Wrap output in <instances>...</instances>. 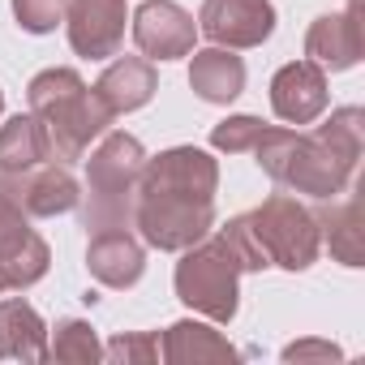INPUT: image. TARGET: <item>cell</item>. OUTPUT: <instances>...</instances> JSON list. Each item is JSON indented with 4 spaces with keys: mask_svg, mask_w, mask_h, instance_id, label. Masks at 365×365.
Listing matches in <instances>:
<instances>
[{
    "mask_svg": "<svg viewBox=\"0 0 365 365\" xmlns=\"http://www.w3.org/2000/svg\"><path fill=\"white\" fill-rule=\"evenodd\" d=\"M48 241L26 224V211L0 194V284L5 288H31L48 275Z\"/></svg>",
    "mask_w": 365,
    "mask_h": 365,
    "instance_id": "7",
    "label": "cell"
},
{
    "mask_svg": "<svg viewBox=\"0 0 365 365\" xmlns=\"http://www.w3.org/2000/svg\"><path fill=\"white\" fill-rule=\"evenodd\" d=\"M224 241L237 250V258H241V267H245V271H262V267H271V262H267V254L258 250V241H254V232H250V220H245V215H237V220L224 228Z\"/></svg>",
    "mask_w": 365,
    "mask_h": 365,
    "instance_id": "26",
    "label": "cell"
},
{
    "mask_svg": "<svg viewBox=\"0 0 365 365\" xmlns=\"http://www.w3.org/2000/svg\"><path fill=\"white\" fill-rule=\"evenodd\" d=\"M262 172L284 190L297 194H314V198H339L352 180L356 155H348L344 146H335L322 129L318 133H292V129H262L258 146H254Z\"/></svg>",
    "mask_w": 365,
    "mask_h": 365,
    "instance_id": "2",
    "label": "cell"
},
{
    "mask_svg": "<svg viewBox=\"0 0 365 365\" xmlns=\"http://www.w3.org/2000/svg\"><path fill=\"white\" fill-rule=\"evenodd\" d=\"M65 5L69 0H14V14L22 22V31L31 35H48L65 22Z\"/></svg>",
    "mask_w": 365,
    "mask_h": 365,
    "instance_id": "24",
    "label": "cell"
},
{
    "mask_svg": "<svg viewBox=\"0 0 365 365\" xmlns=\"http://www.w3.org/2000/svg\"><path fill=\"white\" fill-rule=\"evenodd\" d=\"M0 108H5V95H0Z\"/></svg>",
    "mask_w": 365,
    "mask_h": 365,
    "instance_id": "28",
    "label": "cell"
},
{
    "mask_svg": "<svg viewBox=\"0 0 365 365\" xmlns=\"http://www.w3.org/2000/svg\"><path fill=\"white\" fill-rule=\"evenodd\" d=\"M318 237H327V250L344 262V267H361L365 262V220H361V198L352 194L348 202L322 211L318 220Z\"/></svg>",
    "mask_w": 365,
    "mask_h": 365,
    "instance_id": "21",
    "label": "cell"
},
{
    "mask_svg": "<svg viewBox=\"0 0 365 365\" xmlns=\"http://www.w3.org/2000/svg\"><path fill=\"white\" fill-rule=\"evenodd\" d=\"M271 108L288 125H309L327 112V73L314 61H292L271 78Z\"/></svg>",
    "mask_w": 365,
    "mask_h": 365,
    "instance_id": "13",
    "label": "cell"
},
{
    "mask_svg": "<svg viewBox=\"0 0 365 365\" xmlns=\"http://www.w3.org/2000/svg\"><path fill=\"white\" fill-rule=\"evenodd\" d=\"M86 271L103 288H133L146 271V254H142V245L133 241L129 228H103V232H91Z\"/></svg>",
    "mask_w": 365,
    "mask_h": 365,
    "instance_id": "14",
    "label": "cell"
},
{
    "mask_svg": "<svg viewBox=\"0 0 365 365\" xmlns=\"http://www.w3.org/2000/svg\"><path fill=\"white\" fill-rule=\"evenodd\" d=\"M159 91V78H155V65L146 56H120L108 65V73L95 82V95L103 99V108L112 116H125L142 103H150V95Z\"/></svg>",
    "mask_w": 365,
    "mask_h": 365,
    "instance_id": "16",
    "label": "cell"
},
{
    "mask_svg": "<svg viewBox=\"0 0 365 365\" xmlns=\"http://www.w3.org/2000/svg\"><path fill=\"white\" fill-rule=\"evenodd\" d=\"M112 361H125V365H150L155 356H159V339L155 335H146V331H133V335H116L108 348H103Z\"/></svg>",
    "mask_w": 365,
    "mask_h": 365,
    "instance_id": "25",
    "label": "cell"
},
{
    "mask_svg": "<svg viewBox=\"0 0 365 365\" xmlns=\"http://www.w3.org/2000/svg\"><path fill=\"white\" fill-rule=\"evenodd\" d=\"M198 26L194 18L172 5V0H146L133 14V43L150 56V61H180L194 52Z\"/></svg>",
    "mask_w": 365,
    "mask_h": 365,
    "instance_id": "10",
    "label": "cell"
},
{
    "mask_svg": "<svg viewBox=\"0 0 365 365\" xmlns=\"http://www.w3.org/2000/svg\"><path fill=\"white\" fill-rule=\"evenodd\" d=\"M48 356V327L22 301H0V361H43Z\"/></svg>",
    "mask_w": 365,
    "mask_h": 365,
    "instance_id": "18",
    "label": "cell"
},
{
    "mask_svg": "<svg viewBox=\"0 0 365 365\" xmlns=\"http://www.w3.org/2000/svg\"><path fill=\"white\" fill-rule=\"evenodd\" d=\"M190 86H194L198 99H207V103H232V99L245 91V65H241V56H232V48L194 52Z\"/></svg>",
    "mask_w": 365,
    "mask_h": 365,
    "instance_id": "19",
    "label": "cell"
},
{
    "mask_svg": "<svg viewBox=\"0 0 365 365\" xmlns=\"http://www.w3.org/2000/svg\"><path fill=\"white\" fill-rule=\"evenodd\" d=\"M309 356H322V361H335L339 348L327 344V339H301V344H288L284 348V361H309Z\"/></svg>",
    "mask_w": 365,
    "mask_h": 365,
    "instance_id": "27",
    "label": "cell"
},
{
    "mask_svg": "<svg viewBox=\"0 0 365 365\" xmlns=\"http://www.w3.org/2000/svg\"><path fill=\"white\" fill-rule=\"evenodd\" d=\"M0 194H9L26 215H65L82 198L65 163H39L14 176H0Z\"/></svg>",
    "mask_w": 365,
    "mask_h": 365,
    "instance_id": "11",
    "label": "cell"
},
{
    "mask_svg": "<svg viewBox=\"0 0 365 365\" xmlns=\"http://www.w3.org/2000/svg\"><path fill=\"white\" fill-rule=\"evenodd\" d=\"M250 220V232L258 241V250L267 254L271 267H284V271H305L314 267L318 250H322V237H318V220L292 198V194H271L258 211L245 215Z\"/></svg>",
    "mask_w": 365,
    "mask_h": 365,
    "instance_id": "5",
    "label": "cell"
},
{
    "mask_svg": "<svg viewBox=\"0 0 365 365\" xmlns=\"http://www.w3.org/2000/svg\"><path fill=\"white\" fill-rule=\"evenodd\" d=\"M198 31L220 48H258L275 31L271 0H202Z\"/></svg>",
    "mask_w": 365,
    "mask_h": 365,
    "instance_id": "8",
    "label": "cell"
},
{
    "mask_svg": "<svg viewBox=\"0 0 365 365\" xmlns=\"http://www.w3.org/2000/svg\"><path fill=\"white\" fill-rule=\"evenodd\" d=\"M48 356H52V361H65V365H91V361L103 356V348H99L91 322H82V318H65V322H56V335H52Z\"/></svg>",
    "mask_w": 365,
    "mask_h": 365,
    "instance_id": "22",
    "label": "cell"
},
{
    "mask_svg": "<svg viewBox=\"0 0 365 365\" xmlns=\"http://www.w3.org/2000/svg\"><path fill=\"white\" fill-rule=\"evenodd\" d=\"M52 159L48 133L39 125V116H14L9 125H0V176H14L26 168H39Z\"/></svg>",
    "mask_w": 365,
    "mask_h": 365,
    "instance_id": "20",
    "label": "cell"
},
{
    "mask_svg": "<svg viewBox=\"0 0 365 365\" xmlns=\"http://www.w3.org/2000/svg\"><path fill=\"white\" fill-rule=\"evenodd\" d=\"M185 258L176 262V297L190 309L207 314L211 322H232L237 318V279H241V258L237 250L220 237H202L198 245L180 250Z\"/></svg>",
    "mask_w": 365,
    "mask_h": 365,
    "instance_id": "4",
    "label": "cell"
},
{
    "mask_svg": "<svg viewBox=\"0 0 365 365\" xmlns=\"http://www.w3.org/2000/svg\"><path fill=\"white\" fill-rule=\"evenodd\" d=\"M163 361L172 365H207V361H237V348L207 322H194V318H180L163 331V344H159Z\"/></svg>",
    "mask_w": 365,
    "mask_h": 365,
    "instance_id": "17",
    "label": "cell"
},
{
    "mask_svg": "<svg viewBox=\"0 0 365 365\" xmlns=\"http://www.w3.org/2000/svg\"><path fill=\"white\" fill-rule=\"evenodd\" d=\"M31 116H39L52 159L56 163H73L86 155V146L116 120L103 99L73 73V69H43L39 78H31Z\"/></svg>",
    "mask_w": 365,
    "mask_h": 365,
    "instance_id": "1",
    "label": "cell"
},
{
    "mask_svg": "<svg viewBox=\"0 0 365 365\" xmlns=\"http://www.w3.org/2000/svg\"><path fill=\"white\" fill-rule=\"evenodd\" d=\"M0 288H5V284H0Z\"/></svg>",
    "mask_w": 365,
    "mask_h": 365,
    "instance_id": "29",
    "label": "cell"
},
{
    "mask_svg": "<svg viewBox=\"0 0 365 365\" xmlns=\"http://www.w3.org/2000/svg\"><path fill=\"white\" fill-rule=\"evenodd\" d=\"M262 120L258 116H228L211 129V146L215 150H228V155H241V150H254L258 138H262Z\"/></svg>",
    "mask_w": 365,
    "mask_h": 365,
    "instance_id": "23",
    "label": "cell"
},
{
    "mask_svg": "<svg viewBox=\"0 0 365 365\" xmlns=\"http://www.w3.org/2000/svg\"><path fill=\"white\" fill-rule=\"evenodd\" d=\"M305 56L318 69H352L361 61V22H356V0L344 14H327L305 35Z\"/></svg>",
    "mask_w": 365,
    "mask_h": 365,
    "instance_id": "15",
    "label": "cell"
},
{
    "mask_svg": "<svg viewBox=\"0 0 365 365\" xmlns=\"http://www.w3.org/2000/svg\"><path fill=\"white\" fill-rule=\"evenodd\" d=\"M133 224L142 228L146 245L155 250H190L198 245L211 224H215V202L207 198H190L176 190H146L138 185V207H133Z\"/></svg>",
    "mask_w": 365,
    "mask_h": 365,
    "instance_id": "6",
    "label": "cell"
},
{
    "mask_svg": "<svg viewBox=\"0 0 365 365\" xmlns=\"http://www.w3.org/2000/svg\"><path fill=\"white\" fill-rule=\"evenodd\" d=\"M146 168V150L133 133H108L86 168V207L82 224L86 232L103 228H129L138 207V176Z\"/></svg>",
    "mask_w": 365,
    "mask_h": 365,
    "instance_id": "3",
    "label": "cell"
},
{
    "mask_svg": "<svg viewBox=\"0 0 365 365\" xmlns=\"http://www.w3.org/2000/svg\"><path fill=\"white\" fill-rule=\"evenodd\" d=\"M138 185H146V190H176V194L215 202L220 163L207 150H198V146H176V150H163L159 159H146Z\"/></svg>",
    "mask_w": 365,
    "mask_h": 365,
    "instance_id": "9",
    "label": "cell"
},
{
    "mask_svg": "<svg viewBox=\"0 0 365 365\" xmlns=\"http://www.w3.org/2000/svg\"><path fill=\"white\" fill-rule=\"evenodd\" d=\"M69 43L86 61L116 56L125 39V0H69L65 5Z\"/></svg>",
    "mask_w": 365,
    "mask_h": 365,
    "instance_id": "12",
    "label": "cell"
}]
</instances>
